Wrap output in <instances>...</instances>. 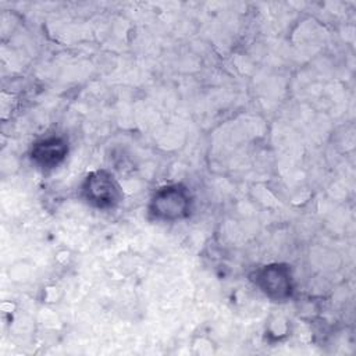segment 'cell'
<instances>
[{"label":"cell","mask_w":356,"mask_h":356,"mask_svg":"<svg viewBox=\"0 0 356 356\" xmlns=\"http://www.w3.org/2000/svg\"><path fill=\"white\" fill-rule=\"evenodd\" d=\"M256 285L271 299L284 300L291 296L292 280L288 267L281 264L264 266L254 273Z\"/></svg>","instance_id":"obj_3"},{"label":"cell","mask_w":356,"mask_h":356,"mask_svg":"<svg viewBox=\"0 0 356 356\" xmlns=\"http://www.w3.org/2000/svg\"><path fill=\"white\" fill-rule=\"evenodd\" d=\"M192 197L189 191L181 184L160 188L150 200V214L161 221H175L185 218L191 213Z\"/></svg>","instance_id":"obj_1"},{"label":"cell","mask_w":356,"mask_h":356,"mask_svg":"<svg viewBox=\"0 0 356 356\" xmlns=\"http://www.w3.org/2000/svg\"><path fill=\"white\" fill-rule=\"evenodd\" d=\"M81 193L88 204L97 209H111L122 197L117 181L107 171L90 172L82 182Z\"/></svg>","instance_id":"obj_2"},{"label":"cell","mask_w":356,"mask_h":356,"mask_svg":"<svg viewBox=\"0 0 356 356\" xmlns=\"http://www.w3.org/2000/svg\"><path fill=\"white\" fill-rule=\"evenodd\" d=\"M68 146L64 139L51 136L36 142L32 147L31 157L42 168H53L64 160Z\"/></svg>","instance_id":"obj_4"}]
</instances>
